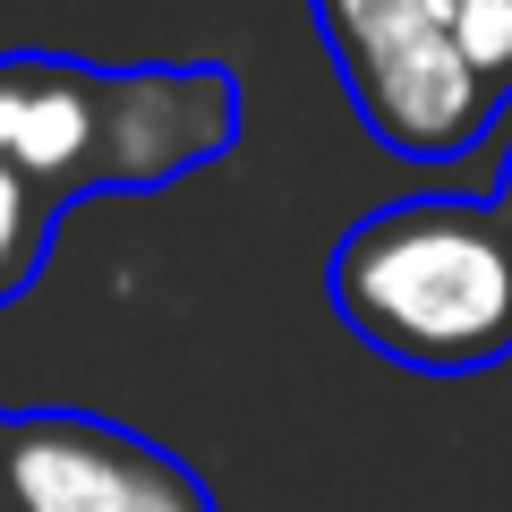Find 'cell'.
Here are the masks:
<instances>
[{
  "mask_svg": "<svg viewBox=\"0 0 512 512\" xmlns=\"http://www.w3.org/2000/svg\"><path fill=\"white\" fill-rule=\"evenodd\" d=\"M231 137V69H94L60 52L0 60V163L43 205H77L103 188H163L231 154Z\"/></svg>",
  "mask_w": 512,
  "mask_h": 512,
  "instance_id": "cell-1",
  "label": "cell"
},
{
  "mask_svg": "<svg viewBox=\"0 0 512 512\" xmlns=\"http://www.w3.org/2000/svg\"><path fill=\"white\" fill-rule=\"evenodd\" d=\"M325 299L376 359L470 376L512 359V222L495 197H402L333 239Z\"/></svg>",
  "mask_w": 512,
  "mask_h": 512,
  "instance_id": "cell-2",
  "label": "cell"
},
{
  "mask_svg": "<svg viewBox=\"0 0 512 512\" xmlns=\"http://www.w3.org/2000/svg\"><path fill=\"white\" fill-rule=\"evenodd\" d=\"M316 35L333 52V77L359 103L367 137L410 163H453L495 128V94L453 52L427 0H316Z\"/></svg>",
  "mask_w": 512,
  "mask_h": 512,
  "instance_id": "cell-3",
  "label": "cell"
},
{
  "mask_svg": "<svg viewBox=\"0 0 512 512\" xmlns=\"http://www.w3.org/2000/svg\"><path fill=\"white\" fill-rule=\"evenodd\" d=\"M0 512H222L171 444L94 410H0Z\"/></svg>",
  "mask_w": 512,
  "mask_h": 512,
  "instance_id": "cell-4",
  "label": "cell"
},
{
  "mask_svg": "<svg viewBox=\"0 0 512 512\" xmlns=\"http://www.w3.org/2000/svg\"><path fill=\"white\" fill-rule=\"evenodd\" d=\"M52 222H60V205H43L35 188L18 180V171L0 163V308L26 291V282L43 274V248H52Z\"/></svg>",
  "mask_w": 512,
  "mask_h": 512,
  "instance_id": "cell-5",
  "label": "cell"
},
{
  "mask_svg": "<svg viewBox=\"0 0 512 512\" xmlns=\"http://www.w3.org/2000/svg\"><path fill=\"white\" fill-rule=\"evenodd\" d=\"M453 35V52L487 77L495 103H512V0H427Z\"/></svg>",
  "mask_w": 512,
  "mask_h": 512,
  "instance_id": "cell-6",
  "label": "cell"
},
{
  "mask_svg": "<svg viewBox=\"0 0 512 512\" xmlns=\"http://www.w3.org/2000/svg\"><path fill=\"white\" fill-rule=\"evenodd\" d=\"M495 205H504V222H512V163H504V188H495Z\"/></svg>",
  "mask_w": 512,
  "mask_h": 512,
  "instance_id": "cell-7",
  "label": "cell"
}]
</instances>
